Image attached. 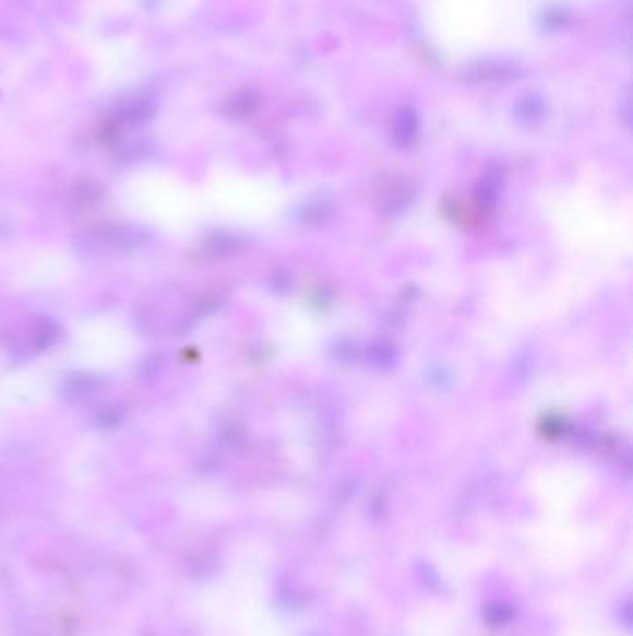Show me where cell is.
Wrapping results in <instances>:
<instances>
[{"instance_id": "6da1fadb", "label": "cell", "mask_w": 633, "mask_h": 636, "mask_svg": "<svg viewBox=\"0 0 633 636\" xmlns=\"http://www.w3.org/2000/svg\"><path fill=\"white\" fill-rule=\"evenodd\" d=\"M150 238L147 233L138 227L123 225H103L95 227L84 238L82 246L94 254H110V251L134 250Z\"/></svg>"}, {"instance_id": "7a4b0ae2", "label": "cell", "mask_w": 633, "mask_h": 636, "mask_svg": "<svg viewBox=\"0 0 633 636\" xmlns=\"http://www.w3.org/2000/svg\"><path fill=\"white\" fill-rule=\"evenodd\" d=\"M103 381L97 376L75 375L63 384L62 394L69 402H81L99 391Z\"/></svg>"}, {"instance_id": "3957f363", "label": "cell", "mask_w": 633, "mask_h": 636, "mask_svg": "<svg viewBox=\"0 0 633 636\" xmlns=\"http://www.w3.org/2000/svg\"><path fill=\"white\" fill-rule=\"evenodd\" d=\"M60 338V326L50 320V318H41L34 328H32V346L34 350H45L57 343Z\"/></svg>"}, {"instance_id": "277c9868", "label": "cell", "mask_w": 633, "mask_h": 636, "mask_svg": "<svg viewBox=\"0 0 633 636\" xmlns=\"http://www.w3.org/2000/svg\"><path fill=\"white\" fill-rule=\"evenodd\" d=\"M123 421V413L119 412L118 408H108L97 415V424L103 428H112L118 426Z\"/></svg>"}]
</instances>
